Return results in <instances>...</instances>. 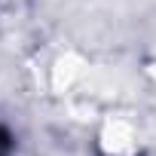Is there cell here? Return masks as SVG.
<instances>
[{"mask_svg":"<svg viewBox=\"0 0 156 156\" xmlns=\"http://www.w3.org/2000/svg\"><path fill=\"white\" fill-rule=\"evenodd\" d=\"M6 150H9V135L0 132V156H6Z\"/></svg>","mask_w":156,"mask_h":156,"instance_id":"6da1fadb","label":"cell"}]
</instances>
